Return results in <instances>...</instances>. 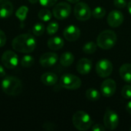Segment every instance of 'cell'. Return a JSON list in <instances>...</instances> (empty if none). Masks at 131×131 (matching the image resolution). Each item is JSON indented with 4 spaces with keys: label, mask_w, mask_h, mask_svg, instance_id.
<instances>
[{
    "label": "cell",
    "mask_w": 131,
    "mask_h": 131,
    "mask_svg": "<svg viewBox=\"0 0 131 131\" xmlns=\"http://www.w3.org/2000/svg\"><path fill=\"white\" fill-rule=\"evenodd\" d=\"M37 41L35 37L30 34H21L16 36L12 42L15 51L20 53L32 52L36 48Z\"/></svg>",
    "instance_id": "6da1fadb"
},
{
    "label": "cell",
    "mask_w": 131,
    "mask_h": 131,
    "mask_svg": "<svg viewBox=\"0 0 131 131\" xmlns=\"http://www.w3.org/2000/svg\"><path fill=\"white\" fill-rule=\"evenodd\" d=\"M2 89L8 96H18L22 91V83L20 79L13 76H7L2 81Z\"/></svg>",
    "instance_id": "7a4b0ae2"
},
{
    "label": "cell",
    "mask_w": 131,
    "mask_h": 131,
    "mask_svg": "<svg viewBox=\"0 0 131 131\" xmlns=\"http://www.w3.org/2000/svg\"><path fill=\"white\" fill-rule=\"evenodd\" d=\"M117 39V35L114 31L104 30L97 36V45L104 50H109L115 45Z\"/></svg>",
    "instance_id": "3957f363"
},
{
    "label": "cell",
    "mask_w": 131,
    "mask_h": 131,
    "mask_svg": "<svg viewBox=\"0 0 131 131\" xmlns=\"http://www.w3.org/2000/svg\"><path fill=\"white\" fill-rule=\"evenodd\" d=\"M72 122L74 127L81 131L88 130L91 127L93 123L91 116L84 111L75 112L72 117Z\"/></svg>",
    "instance_id": "277c9868"
},
{
    "label": "cell",
    "mask_w": 131,
    "mask_h": 131,
    "mask_svg": "<svg viewBox=\"0 0 131 131\" xmlns=\"http://www.w3.org/2000/svg\"><path fill=\"white\" fill-rule=\"evenodd\" d=\"M60 85L68 90H78L81 86V81L74 74H65L60 79Z\"/></svg>",
    "instance_id": "5b68a950"
},
{
    "label": "cell",
    "mask_w": 131,
    "mask_h": 131,
    "mask_svg": "<svg viewBox=\"0 0 131 131\" xmlns=\"http://www.w3.org/2000/svg\"><path fill=\"white\" fill-rule=\"evenodd\" d=\"M74 14L76 18L79 21H87L91 16V11L90 7L85 2H77L74 8Z\"/></svg>",
    "instance_id": "8992f818"
},
{
    "label": "cell",
    "mask_w": 131,
    "mask_h": 131,
    "mask_svg": "<svg viewBox=\"0 0 131 131\" xmlns=\"http://www.w3.org/2000/svg\"><path fill=\"white\" fill-rule=\"evenodd\" d=\"M113 64L111 61L107 59H101L97 61L95 66L96 72L101 78L109 77L113 71Z\"/></svg>",
    "instance_id": "52a82bcc"
},
{
    "label": "cell",
    "mask_w": 131,
    "mask_h": 131,
    "mask_svg": "<svg viewBox=\"0 0 131 131\" xmlns=\"http://www.w3.org/2000/svg\"><path fill=\"white\" fill-rule=\"evenodd\" d=\"M71 12V5L67 2H59L53 8L52 14L55 18L58 20H63L68 18Z\"/></svg>",
    "instance_id": "ba28073f"
},
{
    "label": "cell",
    "mask_w": 131,
    "mask_h": 131,
    "mask_svg": "<svg viewBox=\"0 0 131 131\" xmlns=\"http://www.w3.org/2000/svg\"><path fill=\"white\" fill-rule=\"evenodd\" d=\"M104 124L107 129L114 130L117 129L119 125V116L118 114L111 109H107L104 117Z\"/></svg>",
    "instance_id": "9c48e42d"
},
{
    "label": "cell",
    "mask_w": 131,
    "mask_h": 131,
    "mask_svg": "<svg viewBox=\"0 0 131 131\" xmlns=\"http://www.w3.org/2000/svg\"><path fill=\"white\" fill-rule=\"evenodd\" d=\"M1 61L4 67L8 69H13L18 66V57L15 52L8 50L2 54Z\"/></svg>",
    "instance_id": "30bf717a"
},
{
    "label": "cell",
    "mask_w": 131,
    "mask_h": 131,
    "mask_svg": "<svg viewBox=\"0 0 131 131\" xmlns=\"http://www.w3.org/2000/svg\"><path fill=\"white\" fill-rule=\"evenodd\" d=\"M117 89V84L113 79H106L101 85V94L106 97H112Z\"/></svg>",
    "instance_id": "8fae6325"
},
{
    "label": "cell",
    "mask_w": 131,
    "mask_h": 131,
    "mask_svg": "<svg viewBox=\"0 0 131 131\" xmlns=\"http://www.w3.org/2000/svg\"><path fill=\"white\" fill-rule=\"evenodd\" d=\"M124 16L119 10H113L107 15V23L112 28H117L122 25Z\"/></svg>",
    "instance_id": "7c38bea8"
},
{
    "label": "cell",
    "mask_w": 131,
    "mask_h": 131,
    "mask_svg": "<svg viewBox=\"0 0 131 131\" xmlns=\"http://www.w3.org/2000/svg\"><path fill=\"white\" fill-rule=\"evenodd\" d=\"M58 60V55L54 52H46L39 58L40 64L44 68H49L54 65Z\"/></svg>",
    "instance_id": "4fadbf2b"
},
{
    "label": "cell",
    "mask_w": 131,
    "mask_h": 131,
    "mask_svg": "<svg viewBox=\"0 0 131 131\" xmlns=\"http://www.w3.org/2000/svg\"><path fill=\"white\" fill-rule=\"evenodd\" d=\"M63 35L64 38L68 41H77L81 35V30L78 27L74 25L67 26L63 31Z\"/></svg>",
    "instance_id": "5bb4252c"
},
{
    "label": "cell",
    "mask_w": 131,
    "mask_h": 131,
    "mask_svg": "<svg viewBox=\"0 0 131 131\" xmlns=\"http://www.w3.org/2000/svg\"><path fill=\"white\" fill-rule=\"evenodd\" d=\"M76 68L79 74H88L92 69V61L88 58H81L78 61Z\"/></svg>",
    "instance_id": "9a60e30c"
},
{
    "label": "cell",
    "mask_w": 131,
    "mask_h": 131,
    "mask_svg": "<svg viewBox=\"0 0 131 131\" xmlns=\"http://www.w3.org/2000/svg\"><path fill=\"white\" fill-rule=\"evenodd\" d=\"M13 12V5L9 0H0V18H8Z\"/></svg>",
    "instance_id": "2e32d148"
},
{
    "label": "cell",
    "mask_w": 131,
    "mask_h": 131,
    "mask_svg": "<svg viewBox=\"0 0 131 131\" xmlns=\"http://www.w3.org/2000/svg\"><path fill=\"white\" fill-rule=\"evenodd\" d=\"M58 76L53 72H46L41 76V81L46 86L54 85L58 82Z\"/></svg>",
    "instance_id": "e0dca14e"
},
{
    "label": "cell",
    "mask_w": 131,
    "mask_h": 131,
    "mask_svg": "<svg viewBox=\"0 0 131 131\" xmlns=\"http://www.w3.org/2000/svg\"><path fill=\"white\" fill-rule=\"evenodd\" d=\"M47 45H48V47L51 50L57 51V50H60L61 48H63V46L64 45V41L61 37L55 36V37H52V38H49L47 42Z\"/></svg>",
    "instance_id": "ac0fdd59"
},
{
    "label": "cell",
    "mask_w": 131,
    "mask_h": 131,
    "mask_svg": "<svg viewBox=\"0 0 131 131\" xmlns=\"http://www.w3.org/2000/svg\"><path fill=\"white\" fill-rule=\"evenodd\" d=\"M121 78L127 83L131 84V64H124L119 70Z\"/></svg>",
    "instance_id": "d6986e66"
},
{
    "label": "cell",
    "mask_w": 131,
    "mask_h": 131,
    "mask_svg": "<svg viewBox=\"0 0 131 131\" xmlns=\"http://www.w3.org/2000/svg\"><path fill=\"white\" fill-rule=\"evenodd\" d=\"M74 61V56L71 52H64L61 54L60 58V63L64 67L71 66Z\"/></svg>",
    "instance_id": "ffe728a7"
},
{
    "label": "cell",
    "mask_w": 131,
    "mask_h": 131,
    "mask_svg": "<svg viewBox=\"0 0 131 131\" xmlns=\"http://www.w3.org/2000/svg\"><path fill=\"white\" fill-rule=\"evenodd\" d=\"M86 97L90 101H97L101 97V93L97 89L91 88L86 91Z\"/></svg>",
    "instance_id": "44dd1931"
},
{
    "label": "cell",
    "mask_w": 131,
    "mask_h": 131,
    "mask_svg": "<svg viewBox=\"0 0 131 131\" xmlns=\"http://www.w3.org/2000/svg\"><path fill=\"white\" fill-rule=\"evenodd\" d=\"M28 13V8L26 5H22L18 8V10L15 12V16L21 21H24L27 17V15Z\"/></svg>",
    "instance_id": "7402d4cb"
},
{
    "label": "cell",
    "mask_w": 131,
    "mask_h": 131,
    "mask_svg": "<svg viewBox=\"0 0 131 131\" xmlns=\"http://www.w3.org/2000/svg\"><path fill=\"white\" fill-rule=\"evenodd\" d=\"M52 13L50 10L47 9V8H41L38 14V16L40 20L43 21H48L51 19L52 17Z\"/></svg>",
    "instance_id": "603a6c76"
},
{
    "label": "cell",
    "mask_w": 131,
    "mask_h": 131,
    "mask_svg": "<svg viewBox=\"0 0 131 131\" xmlns=\"http://www.w3.org/2000/svg\"><path fill=\"white\" fill-rule=\"evenodd\" d=\"M97 43H95L94 41H90V42L86 43L83 46L82 50L85 54H94L97 51Z\"/></svg>",
    "instance_id": "cb8c5ba5"
},
{
    "label": "cell",
    "mask_w": 131,
    "mask_h": 131,
    "mask_svg": "<svg viewBox=\"0 0 131 131\" xmlns=\"http://www.w3.org/2000/svg\"><path fill=\"white\" fill-rule=\"evenodd\" d=\"M106 15V10L104 8L101 7V6H97L96 8H94L93 9V11L91 12V15L95 18H102L105 16Z\"/></svg>",
    "instance_id": "d4e9b609"
},
{
    "label": "cell",
    "mask_w": 131,
    "mask_h": 131,
    "mask_svg": "<svg viewBox=\"0 0 131 131\" xmlns=\"http://www.w3.org/2000/svg\"><path fill=\"white\" fill-rule=\"evenodd\" d=\"M35 59L31 55H25L21 60V65L24 68H30L34 64Z\"/></svg>",
    "instance_id": "484cf974"
},
{
    "label": "cell",
    "mask_w": 131,
    "mask_h": 131,
    "mask_svg": "<svg viewBox=\"0 0 131 131\" xmlns=\"http://www.w3.org/2000/svg\"><path fill=\"white\" fill-rule=\"evenodd\" d=\"M45 30V25L41 23H37L35 24L32 28V33L35 36H41L44 34Z\"/></svg>",
    "instance_id": "4316f807"
},
{
    "label": "cell",
    "mask_w": 131,
    "mask_h": 131,
    "mask_svg": "<svg viewBox=\"0 0 131 131\" xmlns=\"http://www.w3.org/2000/svg\"><path fill=\"white\" fill-rule=\"evenodd\" d=\"M58 28H59V25L58 22H55V21H52L51 23H49L47 26V28H46V31L48 32V35H54L58 30Z\"/></svg>",
    "instance_id": "83f0119b"
},
{
    "label": "cell",
    "mask_w": 131,
    "mask_h": 131,
    "mask_svg": "<svg viewBox=\"0 0 131 131\" xmlns=\"http://www.w3.org/2000/svg\"><path fill=\"white\" fill-rule=\"evenodd\" d=\"M121 95L126 99H131V85L127 84L124 86L121 90Z\"/></svg>",
    "instance_id": "f1b7e54d"
},
{
    "label": "cell",
    "mask_w": 131,
    "mask_h": 131,
    "mask_svg": "<svg viewBox=\"0 0 131 131\" xmlns=\"http://www.w3.org/2000/svg\"><path fill=\"white\" fill-rule=\"evenodd\" d=\"M58 0H39V3L41 5L45 8H49L54 6Z\"/></svg>",
    "instance_id": "f546056e"
},
{
    "label": "cell",
    "mask_w": 131,
    "mask_h": 131,
    "mask_svg": "<svg viewBox=\"0 0 131 131\" xmlns=\"http://www.w3.org/2000/svg\"><path fill=\"white\" fill-rule=\"evenodd\" d=\"M42 127L44 130L47 131H52L56 129V125L51 122H45L43 125Z\"/></svg>",
    "instance_id": "4dcf8cb0"
},
{
    "label": "cell",
    "mask_w": 131,
    "mask_h": 131,
    "mask_svg": "<svg viewBox=\"0 0 131 131\" xmlns=\"http://www.w3.org/2000/svg\"><path fill=\"white\" fill-rule=\"evenodd\" d=\"M114 5L118 8H123L126 7L127 2H126V0H114Z\"/></svg>",
    "instance_id": "1f68e13d"
},
{
    "label": "cell",
    "mask_w": 131,
    "mask_h": 131,
    "mask_svg": "<svg viewBox=\"0 0 131 131\" xmlns=\"http://www.w3.org/2000/svg\"><path fill=\"white\" fill-rule=\"evenodd\" d=\"M6 43V35L5 32L0 29V48L4 47Z\"/></svg>",
    "instance_id": "d6a6232c"
},
{
    "label": "cell",
    "mask_w": 131,
    "mask_h": 131,
    "mask_svg": "<svg viewBox=\"0 0 131 131\" xmlns=\"http://www.w3.org/2000/svg\"><path fill=\"white\" fill-rule=\"evenodd\" d=\"M106 130V127L102 126L101 124H95L92 127V130L93 131H104Z\"/></svg>",
    "instance_id": "836d02e7"
},
{
    "label": "cell",
    "mask_w": 131,
    "mask_h": 131,
    "mask_svg": "<svg viewBox=\"0 0 131 131\" xmlns=\"http://www.w3.org/2000/svg\"><path fill=\"white\" fill-rule=\"evenodd\" d=\"M5 74H6V73H5V71L4 68L0 64V78L5 77Z\"/></svg>",
    "instance_id": "e575fe53"
},
{
    "label": "cell",
    "mask_w": 131,
    "mask_h": 131,
    "mask_svg": "<svg viewBox=\"0 0 131 131\" xmlns=\"http://www.w3.org/2000/svg\"><path fill=\"white\" fill-rule=\"evenodd\" d=\"M126 110H127V111L131 114V101H129L127 104V105H126Z\"/></svg>",
    "instance_id": "d590c367"
},
{
    "label": "cell",
    "mask_w": 131,
    "mask_h": 131,
    "mask_svg": "<svg viewBox=\"0 0 131 131\" xmlns=\"http://www.w3.org/2000/svg\"><path fill=\"white\" fill-rule=\"evenodd\" d=\"M127 8H128V11H129V12H130V14L131 15V1L128 3V5H127Z\"/></svg>",
    "instance_id": "8d00e7d4"
},
{
    "label": "cell",
    "mask_w": 131,
    "mask_h": 131,
    "mask_svg": "<svg viewBox=\"0 0 131 131\" xmlns=\"http://www.w3.org/2000/svg\"><path fill=\"white\" fill-rule=\"evenodd\" d=\"M68 2H71V3H77V2H78L80 0H67Z\"/></svg>",
    "instance_id": "74e56055"
},
{
    "label": "cell",
    "mask_w": 131,
    "mask_h": 131,
    "mask_svg": "<svg viewBox=\"0 0 131 131\" xmlns=\"http://www.w3.org/2000/svg\"><path fill=\"white\" fill-rule=\"evenodd\" d=\"M38 1H39V0H28V2L31 4H35L38 2Z\"/></svg>",
    "instance_id": "f35d334b"
},
{
    "label": "cell",
    "mask_w": 131,
    "mask_h": 131,
    "mask_svg": "<svg viewBox=\"0 0 131 131\" xmlns=\"http://www.w3.org/2000/svg\"><path fill=\"white\" fill-rule=\"evenodd\" d=\"M130 130H131V127H130Z\"/></svg>",
    "instance_id": "ab89813d"
}]
</instances>
